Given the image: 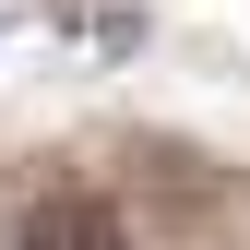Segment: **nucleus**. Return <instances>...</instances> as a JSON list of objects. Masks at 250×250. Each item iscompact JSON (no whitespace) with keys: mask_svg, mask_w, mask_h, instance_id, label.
Returning <instances> with one entry per match:
<instances>
[{"mask_svg":"<svg viewBox=\"0 0 250 250\" xmlns=\"http://www.w3.org/2000/svg\"><path fill=\"white\" fill-rule=\"evenodd\" d=\"M12 250H131V227L83 191V179H60V191H36V203H12V227H0Z\"/></svg>","mask_w":250,"mask_h":250,"instance_id":"1","label":"nucleus"}]
</instances>
